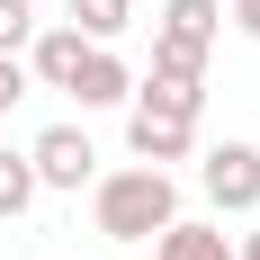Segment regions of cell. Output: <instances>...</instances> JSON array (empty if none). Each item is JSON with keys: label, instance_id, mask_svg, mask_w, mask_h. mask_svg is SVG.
I'll return each instance as SVG.
<instances>
[{"label": "cell", "instance_id": "obj_9", "mask_svg": "<svg viewBox=\"0 0 260 260\" xmlns=\"http://www.w3.org/2000/svg\"><path fill=\"white\" fill-rule=\"evenodd\" d=\"M63 9H72L63 27H81L90 45H117V36L135 27V0H63Z\"/></svg>", "mask_w": 260, "mask_h": 260}, {"label": "cell", "instance_id": "obj_13", "mask_svg": "<svg viewBox=\"0 0 260 260\" xmlns=\"http://www.w3.org/2000/svg\"><path fill=\"white\" fill-rule=\"evenodd\" d=\"M27 90H36V81H27V63H18V54H0V117H9Z\"/></svg>", "mask_w": 260, "mask_h": 260}, {"label": "cell", "instance_id": "obj_15", "mask_svg": "<svg viewBox=\"0 0 260 260\" xmlns=\"http://www.w3.org/2000/svg\"><path fill=\"white\" fill-rule=\"evenodd\" d=\"M234 260H260V234H242V242H234Z\"/></svg>", "mask_w": 260, "mask_h": 260}, {"label": "cell", "instance_id": "obj_3", "mask_svg": "<svg viewBox=\"0 0 260 260\" xmlns=\"http://www.w3.org/2000/svg\"><path fill=\"white\" fill-rule=\"evenodd\" d=\"M27 171H36V188H90L99 180V144L81 126H45L27 144Z\"/></svg>", "mask_w": 260, "mask_h": 260}, {"label": "cell", "instance_id": "obj_11", "mask_svg": "<svg viewBox=\"0 0 260 260\" xmlns=\"http://www.w3.org/2000/svg\"><path fill=\"white\" fill-rule=\"evenodd\" d=\"M135 99H144V108H171V117H198V108H207V81H153V72H144Z\"/></svg>", "mask_w": 260, "mask_h": 260}, {"label": "cell", "instance_id": "obj_10", "mask_svg": "<svg viewBox=\"0 0 260 260\" xmlns=\"http://www.w3.org/2000/svg\"><path fill=\"white\" fill-rule=\"evenodd\" d=\"M27 207H36V171H27V153L0 144V224H18Z\"/></svg>", "mask_w": 260, "mask_h": 260}, {"label": "cell", "instance_id": "obj_14", "mask_svg": "<svg viewBox=\"0 0 260 260\" xmlns=\"http://www.w3.org/2000/svg\"><path fill=\"white\" fill-rule=\"evenodd\" d=\"M234 27H242V36L260 45V0H234Z\"/></svg>", "mask_w": 260, "mask_h": 260}, {"label": "cell", "instance_id": "obj_7", "mask_svg": "<svg viewBox=\"0 0 260 260\" xmlns=\"http://www.w3.org/2000/svg\"><path fill=\"white\" fill-rule=\"evenodd\" d=\"M72 99H81V108H126V99H135V72H126L108 45H90L81 72H72Z\"/></svg>", "mask_w": 260, "mask_h": 260}, {"label": "cell", "instance_id": "obj_4", "mask_svg": "<svg viewBox=\"0 0 260 260\" xmlns=\"http://www.w3.org/2000/svg\"><path fill=\"white\" fill-rule=\"evenodd\" d=\"M126 144H135V161H188V144H198V117H171V108H144V99H126Z\"/></svg>", "mask_w": 260, "mask_h": 260}, {"label": "cell", "instance_id": "obj_2", "mask_svg": "<svg viewBox=\"0 0 260 260\" xmlns=\"http://www.w3.org/2000/svg\"><path fill=\"white\" fill-rule=\"evenodd\" d=\"M198 188L215 198V215H251V207H260V144H242V135L207 144V161H198Z\"/></svg>", "mask_w": 260, "mask_h": 260}, {"label": "cell", "instance_id": "obj_8", "mask_svg": "<svg viewBox=\"0 0 260 260\" xmlns=\"http://www.w3.org/2000/svg\"><path fill=\"white\" fill-rule=\"evenodd\" d=\"M153 260H234V242H224V224H188V215H171L153 234Z\"/></svg>", "mask_w": 260, "mask_h": 260}, {"label": "cell", "instance_id": "obj_5", "mask_svg": "<svg viewBox=\"0 0 260 260\" xmlns=\"http://www.w3.org/2000/svg\"><path fill=\"white\" fill-rule=\"evenodd\" d=\"M224 36V0H161V27H153V45L171 54H198L207 63V45Z\"/></svg>", "mask_w": 260, "mask_h": 260}, {"label": "cell", "instance_id": "obj_6", "mask_svg": "<svg viewBox=\"0 0 260 260\" xmlns=\"http://www.w3.org/2000/svg\"><path fill=\"white\" fill-rule=\"evenodd\" d=\"M81 54H90V36H81V27H36L18 63H27V81H36V90H72Z\"/></svg>", "mask_w": 260, "mask_h": 260}, {"label": "cell", "instance_id": "obj_12", "mask_svg": "<svg viewBox=\"0 0 260 260\" xmlns=\"http://www.w3.org/2000/svg\"><path fill=\"white\" fill-rule=\"evenodd\" d=\"M36 36V0H0V54H27Z\"/></svg>", "mask_w": 260, "mask_h": 260}, {"label": "cell", "instance_id": "obj_1", "mask_svg": "<svg viewBox=\"0 0 260 260\" xmlns=\"http://www.w3.org/2000/svg\"><path fill=\"white\" fill-rule=\"evenodd\" d=\"M90 215H99L108 242H153L161 224L180 215V188H171V171H153V161H126V171L90 180Z\"/></svg>", "mask_w": 260, "mask_h": 260}]
</instances>
